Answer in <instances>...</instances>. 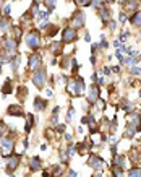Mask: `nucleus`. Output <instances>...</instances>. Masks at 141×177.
Wrapping results in <instances>:
<instances>
[{
	"mask_svg": "<svg viewBox=\"0 0 141 177\" xmlns=\"http://www.w3.org/2000/svg\"><path fill=\"white\" fill-rule=\"evenodd\" d=\"M0 73H2V65H0Z\"/></svg>",
	"mask_w": 141,
	"mask_h": 177,
	"instance_id": "nucleus-60",
	"label": "nucleus"
},
{
	"mask_svg": "<svg viewBox=\"0 0 141 177\" xmlns=\"http://www.w3.org/2000/svg\"><path fill=\"white\" fill-rule=\"evenodd\" d=\"M99 16H101L102 21H109V20H110V10L105 8V7L99 8Z\"/></svg>",
	"mask_w": 141,
	"mask_h": 177,
	"instance_id": "nucleus-26",
	"label": "nucleus"
},
{
	"mask_svg": "<svg viewBox=\"0 0 141 177\" xmlns=\"http://www.w3.org/2000/svg\"><path fill=\"white\" fill-rule=\"evenodd\" d=\"M10 13H12V7L7 5L5 8H3V15H5V16H10Z\"/></svg>",
	"mask_w": 141,
	"mask_h": 177,
	"instance_id": "nucleus-41",
	"label": "nucleus"
},
{
	"mask_svg": "<svg viewBox=\"0 0 141 177\" xmlns=\"http://www.w3.org/2000/svg\"><path fill=\"white\" fill-rule=\"evenodd\" d=\"M68 176H70V177H78V174L75 171H68Z\"/></svg>",
	"mask_w": 141,
	"mask_h": 177,
	"instance_id": "nucleus-50",
	"label": "nucleus"
},
{
	"mask_svg": "<svg viewBox=\"0 0 141 177\" xmlns=\"http://www.w3.org/2000/svg\"><path fill=\"white\" fill-rule=\"evenodd\" d=\"M46 29H47V37H54L58 33V26L57 25H49Z\"/></svg>",
	"mask_w": 141,
	"mask_h": 177,
	"instance_id": "nucleus-30",
	"label": "nucleus"
},
{
	"mask_svg": "<svg viewBox=\"0 0 141 177\" xmlns=\"http://www.w3.org/2000/svg\"><path fill=\"white\" fill-rule=\"evenodd\" d=\"M46 94L47 96H52V89H46Z\"/></svg>",
	"mask_w": 141,
	"mask_h": 177,
	"instance_id": "nucleus-56",
	"label": "nucleus"
},
{
	"mask_svg": "<svg viewBox=\"0 0 141 177\" xmlns=\"http://www.w3.org/2000/svg\"><path fill=\"white\" fill-rule=\"evenodd\" d=\"M113 166H117V167H120V169H125L126 167V158L123 154H115L113 156Z\"/></svg>",
	"mask_w": 141,
	"mask_h": 177,
	"instance_id": "nucleus-17",
	"label": "nucleus"
},
{
	"mask_svg": "<svg viewBox=\"0 0 141 177\" xmlns=\"http://www.w3.org/2000/svg\"><path fill=\"white\" fill-rule=\"evenodd\" d=\"M10 29H12V37L15 41H20L23 37V28L21 26H12Z\"/></svg>",
	"mask_w": 141,
	"mask_h": 177,
	"instance_id": "nucleus-20",
	"label": "nucleus"
},
{
	"mask_svg": "<svg viewBox=\"0 0 141 177\" xmlns=\"http://www.w3.org/2000/svg\"><path fill=\"white\" fill-rule=\"evenodd\" d=\"M21 23L23 25H33V15H31L29 12L26 13V15H23L21 16Z\"/></svg>",
	"mask_w": 141,
	"mask_h": 177,
	"instance_id": "nucleus-32",
	"label": "nucleus"
},
{
	"mask_svg": "<svg viewBox=\"0 0 141 177\" xmlns=\"http://www.w3.org/2000/svg\"><path fill=\"white\" fill-rule=\"evenodd\" d=\"M42 176H44V177H50V174H49L47 171H44V172H42Z\"/></svg>",
	"mask_w": 141,
	"mask_h": 177,
	"instance_id": "nucleus-58",
	"label": "nucleus"
},
{
	"mask_svg": "<svg viewBox=\"0 0 141 177\" xmlns=\"http://www.w3.org/2000/svg\"><path fill=\"white\" fill-rule=\"evenodd\" d=\"M135 60H141V54H140V55H138V57H136V59H135Z\"/></svg>",
	"mask_w": 141,
	"mask_h": 177,
	"instance_id": "nucleus-59",
	"label": "nucleus"
},
{
	"mask_svg": "<svg viewBox=\"0 0 141 177\" xmlns=\"http://www.w3.org/2000/svg\"><path fill=\"white\" fill-rule=\"evenodd\" d=\"M102 73H104V75H109V73H110V68H109V67H104V68H102Z\"/></svg>",
	"mask_w": 141,
	"mask_h": 177,
	"instance_id": "nucleus-46",
	"label": "nucleus"
},
{
	"mask_svg": "<svg viewBox=\"0 0 141 177\" xmlns=\"http://www.w3.org/2000/svg\"><path fill=\"white\" fill-rule=\"evenodd\" d=\"M10 28L12 26H10V20L8 18H0V33L3 34L7 29H10Z\"/></svg>",
	"mask_w": 141,
	"mask_h": 177,
	"instance_id": "nucleus-29",
	"label": "nucleus"
},
{
	"mask_svg": "<svg viewBox=\"0 0 141 177\" xmlns=\"http://www.w3.org/2000/svg\"><path fill=\"white\" fill-rule=\"evenodd\" d=\"M140 130H141L140 127L133 125V124H128V125H126V132H125V135L132 138V137H135V133H136V132H140Z\"/></svg>",
	"mask_w": 141,
	"mask_h": 177,
	"instance_id": "nucleus-25",
	"label": "nucleus"
},
{
	"mask_svg": "<svg viewBox=\"0 0 141 177\" xmlns=\"http://www.w3.org/2000/svg\"><path fill=\"white\" fill-rule=\"evenodd\" d=\"M46 107H47V101L46 99H42V98H34V109L36 110H46Z\"/></svg>",
	"mask_w": 141,
	"mask_h": 177,
	"instance_id": "nucleus-18",
	"label": "nucleus"
},
{
	"mask_svg": "<svg viewBox=\"0 0 141 177\" xmlns=\"http://www.w3.org/2000/svg\"><path fill=\"white\" fill-rule=\"evenodd\" d=\"M37 2H39V0H37Z\"/></svg>",
	"mask_w": 141,
	"mask_h": 177,
	"instance_id": "nucleus-64",
	"label": "nucleus"
},
{
	"mask_svg": "<svg viewBox=\"0 0 141 177\" xmlns=\"http://www.w3.org/2000/svg\"><path fill=\"white\" fill-rule=\"evenodd\" d=\"M75 3L80 7H89L92 3V0H75Z\"/></svg>",
	"mask_w": 141,
	"mask_h": 177,
	"instance_id": "nucleus-36",
	"label": "nucleus"
},
{
	"mask_svg": "<svg viewBox=\"0 0 141 177\" xmlns=\"http://www.w3.org/2000/svg\"><path fill=\"white\" fill-rule=\"evenodd\" d=\"M41 159H39V156H34L33 159L29 161V169H31V172H36V171H39L41 169Z\"/></svg>",
	"mask_w": 141,
	"mask_h": 177,
	"instance_id": "nucleus-19",
	"label": "nucleus"
},
{
	"mask_svg": "<svg viewBox=\"0 0 141 177\" xmlns=\"http://www.w3.org/2000/svg\"><path fill=\"white\" fill-rule=\"evenodd\" d=\"M29 146V141H28V138L26 140H23V148H28Z\"/></svg>",
	"mask_w": 141,
	"mask_h": 177,
	"instance_id": "nucleus-49",
	"label": "nucleus"
},
{
	"mask_svg": "<svg viewBox=\"0 0 141 177\" xmlns=\"http://www.w3.org/2000/svg\"><path fill=\"white\" fill-rule=\"evenodd\" d=\"M123 62H125V64L126 65H128V67H135V64H136V60H135V59H125V60H123Z\"/></svg>",
	"mask_w": 141,
	"mask_h": 177,
	"instance_id": "nucleus-40",
	"label": "nucleus"
},
{
	"mask_svg": "<svg viewBox=\"0 0 141 177\" xmlns=\"http://www.w3.org/2000/svg\"><path fill=\"white\" fill-rule=\"evenodd\" d=\"M73 114H75V110H73V109L68 110V114H67V122H70V120L73 119Z\"/></svg>",
	"mask_w": 141,
	"mask_h": 177,
	"instance_id": "nucleus-42",
	"label": "nucleus"
},
{
	"mask_svg": "<svg viewBox=\"0 0 141 177\" xmlns=\"http://www.w3.org/2000/svg\"><path fill=\"white\" fill-rule=\"evenodd\" d=\"M7 114L10 117H23L25 116V109H23L21 104H12V106L7 107Z\"/></svg>",
	"mask_w": 141,
	"mask_h": 177,
	"instance_id": "nucleus-11",
	"label": "nucleus"
},
{
	"mask_svg": "<svg viewBox=\"0 0 141 177\" xmlns=\"http://www.w3.org/2000/svg\"><path fill=\"white\" fill-rule=\"evenodd\" d=\"M86 23V16L84 13L81 12V10H76V12L73 13V16H71V28H83Z\"/></svg>",
	"mask_w": 141,
	"mask_h": 177,
	"instance_id": "nucleus-10",
	"label": "nucleus"
},
{
	"mask_svg": "<svg viewBox=\"0 0 141 177\" xmlns=\"http://www.w3.org/2000/svg\"><path fill=\"white\" fill-rule=\"evenodd\" d=\"M126 177H141V167H132Z\"/></svg>",
	"mask_w": 141,
	"mask_h": 177,
	"instance_id": "nucleus-31",
	"label": "nucleus"
},
{
	"mask_svg": "<svg viewBox=\"0 0 141 177\" xmlns=\"http://www.w3.org/2000/svg\"><path fill=\"white\" fill-rule=\"evenodd\" d=\"M128 36H130V33H128V31H123V33L120 34V42H125V41L128 39Z\"/></svg>",
	"mask_w": 141,
	"mask_h": 177,
	"instance_id": "nucleus-39",
	"label": "nucleus"
},
{
	"mask_svg": "<svg viewBox=\"0 0 141 177\" xmlns=\"http://www.w3.org/2000/svg\"><path fill=\"white\" fill-rule=\"evenodd\" d=\"M34 127V116L33 114H26V124H25V132L29 133Z\"/></svg>",
	"mask_w": 141,
	"mask_h": 177,
	"instance_id": "nucleus-21",
	"label": "nucleus"
},
{
	"mask_svg": "<svg viewBox=\"0 0 141 177\" xmlns=\"http://www.w3.org/2000/svg\"><path fill=\"white\" fill-rule=\"evenodd\" d=\"M31 80H33L34 86H36L37 89H42L44 85H46V80H47V75H46V70L44 68H39V70H36L31 76Z\"/></svg>",
	"mask_w": 141,
	"mask_h": 177,
	"instance_id": "nucleus-5",
	"label": "nucleus"
},
{
	"mask_svg": "<svg viewBox=\"0 0 141 177\" xmlns=\"http://www.w3.org/2000/svg\"><path fill=\"white\" fill-rule=\"evenodd\" d=\"M91 5H94V7H97V8H99V7H101V2H99V0H92Z\"/></svg>",
	"mask_w": 141,
	"mask_h": 177,
	"instance_id": "nucleus-47",
	"label": "nucleus"
},
{
	"mask_svg": "<svg viewBox=\"0 0 141 177\" xmlns=\"http://www.w3.org/2000/svg\"><path fill=\"white\" fill-rule=\"evenodd\" d=\"M120 21H122V23L126 21V15H125V13H120Z\"/></svg>",
	"mask_w": 141,
	"mask_h": 177,
	"instance_id": "nucleus-45",
	"label": "nucleus"
},
{
	"mask_svg": "<svg viewBox=\"0 0 141 177\" xmlns=\"http://www.w3.org/2000/svg\"><path fill=\"white\" fill-rule=\"evenodd\" d=\"M71 72H73V75H76V72H78V64H76V60L75 59H71Z\"/></svg>",
	"mask_w": 141,
	"mask_h": 177,
	"instance_id": "nucleus-37",
	"label": "nucleus"
},
{
	"mask_svg": "<svg viewBox=\"0 0 141 177\" xmlns=\"http://www.w3.org/2000/svg\"><path fill=\"white\" fill-rule=\"evenodd\" d=\"M113 46H115V47H122V42H120V41H113Z\"/></svg>",
	"mask_w": 141,
	"mask_h": 177,
	"instance_id": "nucleus-52",
	"label": "nucleus"
},
{
	"mask_svg": "<svg viewBox=\"0 0 141 177\" xmlns=\"http://www.w3.org/2000/svg\"><path fill=\"white\" fill-rule=\"evenodd\" d=\"M10 67H12L13 72H16L20 68V55H13L12 59H10Z\"/></svg>",
	"mask_w": 141,
	"mask_h": 177,
	"instance_id": "nucleus-28",
	"label": "nucleus"
},
{
	"mask_svg": "<svg viewBox=\"0 0 141 177\" xmlns=\"http://www.w3.org/2000/svg\"><path fill=\"white\" fill-rule=\"evenodd\" d=\"M2 42H3V50H7L10 55L15 54L16 47H18V41H15L12 36H3Z\"/></svg>",
	"mask_w": 141,
	"mask_h": 177,
	"instance_id": "nucleus-8",
	"label": "nucleus"
},
{
	"mask_svg": "<svg viewBox=\"0 0 141 177\" xmlns=\"http://www.w3.org/2000/svg\"><path fill=\"white\" fill-rule=\"evenodd\" d=\"M91 177H102V174H101V171H97V172H94Z\"/></svg>",
	"mask_w": 141,
	"mask_h": 177,
	"instance_id": "nucleus-53",
	"label": "nucleus"
},
{
	"mask_svg": "<svg viewBox=\"0 0 141 177\" xmlns=\"http://www.w3.org/2000/svg\"><path fill=\"white\" fill-rule=\"evenodd\" d=\"M123 7H125V12L128 15H133L135 12H138L140 0H123Z\"/></svg>",
	"mask_w": 141,
	"mask_h": 177,
	"instance_id": "nucleus-12",
	"label": "nucleus"
},
{
	"mask_svg": "<svg viewBox=\"0 0 141 177\" xmlns=\"http://www.w3.org/2000/svg\"><path fill=\"white\" fill-rule=\"evenodd\" d=\"M91 146H92V143H89V141H81V143L76 145V148H75V150L78 151V154H80V156H84V154H89Z\"/></svg>",
	"mask_w": 141,
	"mask_h": 177,
	"instance_id": "nucleus-15",
	"label": "nucleus"
},
{
	"mask_svg": "<svg viewBox=\"0 0 141 177\" xmlns=\"http://www.w3.org/2000/svg\"><path fill=\"white\" fill-rule=\"evenodd\" d=\"M110 151H112V154H113V156H115V154H117V148H115V145H112Z\"/></svg>",
	"mask_w": 141,
	"mask_h": 177,
	"instance_id": "nucleus-51",
	"label": "nucleus"
},
{
	"mask_svg": "<svg viewBox=\"0 0 141 177\" xmlns=\"http://www.w3.org/2000/svg\"><path fill=\"white\" fill-rule=\"evenodd\" d=\"M78 39V31L71 26H67L62 31V42L63 44H71Z\"/></svg>",
	"mask_w": 141,
	"mask_h": 177,
	"instance_id": "nucleus-6",
	"label": "nucleus"
},
{
	"mask_svg": "<svg viewBox=\"0 0 141 177\" xmlns=\"http://www.w3.org/2000/svg\"><path fill=\"white\" fill-rule=\"evenodd\" d=\"M26 96H28V88H25V86H20V88L16 89V98H18L20 101H25Z\"/></svg>",
	"mask_w": 141,
	"mask_h": 177,
	"instance_id": "nucleus-27",
	"label": "nucleus"
},
{
	"mask_svg": "<svg viewBox=\"0 0 141 177\" xmlns=\"http://www.w3.org/2000/svg\"><path fill=\"white\" fill-rule=\"evenodd\" d=\"M5 133H7V127H5V124L0 120V138L5 137Z\"/></svg>",
	"mask_w": 141,
	"mask_h": 177,
	"instance_id": "nucleus-38",
	"label": "nucleus"
},
{
	"mask_svg": "<svg viewBox=\"0 0 141 177\" xmlns=\"http://www.w3.org/2000/svg\"><path fill=\"white\" fill-rule=\"evenodd\" d=\"M65 140L70 141V140H71V135H70V133H67V135H65Z\"/></svg>",
	"mask_w": 141,
	"mask_h": 177,
	"instance_id": "nucleus-57",
	"label": "nucleus"
},
{
	"mask_svg": "<svg viewBox=\"0 0 141 177\" xmlns=\"http://www.w3.org/2000/svg\"><path fill=\"white\" fill-rule=\"evenodd\" d=\"M62 49H63V42H62V41H54V42L49 46V50H50V54H52L54 57L60 55L62 54Z\"/></svg>",
	"mask_w": 141,
	"mask_h": 177,
	"instance_id": "nucleus-16",
	"label": "nucleus"
},
{
	"mask_svg": "<svg viewBox=\"0 0 141 177\" xmlns=\"http://www.w3.org/2000/svg\"><path fill=\"white\" fill-rule=\"evenodd\" d=\"M88 166H89V167H92L94 171H104V169H107V162H105L101 156L94 154V153H91V154H89Z\"/></svg>",
	"mask_w": 141,
	"mask_h": 177,
	"instance_id": "nucleus-4",
	"label": "nucleus"
},
{
	"mask_svg": "<svg viewBox=\"0 0 141 177\" xmlns=\"http://www.w3.org/2000/svg\"><path fill=\"white\" fill-rule=\"evenodd\" d=\"M2 93H3V96H7V94H12V93H13L12 78H7V81L3 83V86H2Z\"/></svg>",
	"mask_w": 141,
	"mask_h": 177,
	"instance_id": "nucleus-22",
	"label": "nucleus"
},
{
	"mask_svg": "<svg viewBox=\"0 0 141 177\" xmlns=\"http://www.w3.org/2000/svg\"><path fill=\"white\" fill-rule=\"evenodd\" d=\"M67 93L70 96H81L84 93V80L80 75H75L67 81Z\"/></svg>",
	"mask_w": 141,
	"mask_h": 177,
	"instance_id": "nucleus-1",
	"label": "nucleus"
},
{
	"mask_svg": "<svg viewBox=\"0 0 141 177\" xmlns=\"http://www.w3.org/2000/svg\"><path fill=\"white\" fill-rule=\"evenodd\" d=\"M99 96H101V89H99L97 85H91L88 88V93H86V98H88L89 104H96L99 101Z\"/></svg>",
	"mask_w": 141,
	"mask_h": 177,
	"instance_id": "nucleus-9",
	"label": "nucleus"
},
{
	"mask_svg": "<svg viewBox=\"0 0 141 177\" xmlns=\"http://www.w3.org/2000/svg\"><path fill=\"white\" fill-rule=\"evenodd\" d=\"M112 177H123V169L113 166V167H112Z\"/></svg>",
	"mask_w": 141,
	"mask_h": 177,
	"instance_id": "nucleus-34",
	"label": "nucleus"
},
{
	"mask_svg": "<svg viewBox=\"0 0 141 177\" xmlns=\"http://www.w3.org/2000/svg\"><path fill=\"white\" fill-rule=\"evenodd\" d=\"M70 62H71L70 57H63V59H62V62H60V67L63 68V70H67V68L70 67Z\"/></svg>",
	"mask_w": 141,
	"mask_h": 177,
	"instance_id": "nucleus-35",
	"label": "nucleus"
},
{
	"mask_svg": "<svg viewBox=\"0 0 141 177\" xmlns=\"http://www.w3.org/2000/svg\"><path fill=\"white\" fill-rule=\"evenodd\" d=\"M140 96H141V91H140Z\"/></svg>",
	"mask_w": 141,
	"mask_h": 177,
	"instance_id": "nucleus-63",
	"label": "nucleus"
},
{
	"mask_svg": "<svg viewBox=\"0 0 141 177\" xmlns=\"http://www.w3.org/2000/svg\"><path fill=\"white\" fill-rule=\"evenodd\" d=\"M84 39H86V42H91V36H89V33L84 34Z\"/></svg>",
	"mask_w": 141,
	"mask_h": 177,
	"instance_id": "nucleus-48",
	"label": "nucleus"
},
{
	"mask_svg": "<svg viewBox=\"0 0 141 177\" xmlns=\"http://www.w3.org/2000/svg\"><path fill=\"white\" fill-rule=\"evenodd\" d=\"M91 64H92V65H96V55H94V54L91 55Z\"/></svg>",
	"mask_w": 141,
	"mask_h": 177,
	"instance_id": "nucleus-54",
	"label": "nucleus"
},
{
	"mask_svg": "<svg viewBox=\"0 0 141 177\" xmlns=\"http://www.w3.org/2000/svg\"><path fill=\"white\" fill-rule=\"evenodd\" d=\"M130 23L135 25V26H138V28H141V10H140V12H135L132 16H130Z\"/></svg>",
	"mask_w": 141,
	"mask_h": 177,
	"instance_id": "nucleus-23",
	"label": "nucleus"
},
{
	"mask_svg": "<svg viewBox=\"0 0 141 177\" xmlns=\"http://www.w3.org/2000/svg\"><path fill=\"white\" fill-rule=\"evenodd\" d=\"M25 42L29 49H39L41 47V33L37 29H31L29 33H26Z\"/></svg>",
	"mask_w": 141,
	"mask_h": 177,
	"instance_id": "nucleus-3",
	"label": "nucleus"
},
{
	"mask_svg": "<svg viewBox=\"0 0 141 177\" xmlns=\"http://www.w3.org/2000/svg\"><path fill=\"white\" fill-rule=\"evenodd\" d=\"M63 171H65V167H62L60 164H55V166L50 167V174H52V177H60L62 174H63Z\"/></svg>",
	"mask_w": 141,
	"mask_h": 177,
	"instance_id": "nucleus-24",
	"label": "nucleus"
},
{
	"mask_svg": "<svg viewBox=\"0 0 141 177\" xmlns=\"http://www.w3.org/2000/svg\"><path fill=\"white\" fill-rule=\"evenodd\" d=\"M55 2L57 0H44V3H46V7H47V12H50V13L54 12V8H55Z\"/></svg>",
	"mask_w": 141,
	"mask_h": 177,
	"instance_id": "nucleus-33",
	"label": "nucleus"
},
{
	"mask_svg": "<svg viewBox=\"0 0 141 177\" xmlns=\"http://www.w3.org/2000/svg\"><path fill=\"white\" fill-rule=\"evenodd\" d=\"M20 161H21V154H15L12 158V156H10L8 158V164H7V172H12V171H16V169H18V166H20Z\"/></svg>",
	"mask_w": 141,
	"mask_h": 177,
	"instance_id": "nucleus-13",
	"label": "nucleus"
},
{
	"mask_svg": "<svg viewBox=\"0 0 141 177\" xmlns=\"http://www.w3.org/2000/svg\"><path fill=\"white\" fill-rule=\"evenodd\" d=\"M107 2H115V0H107Z\"/></svg>",
	"mask_w": 141,
	"mask_h": 177,
	"instance_id": "nucleus-61",
	"label": "nucleus"
},
{
	"mask_svg": "<svg viewBox=\"0 0 141 177\" xmlns=\"http://www.w3.org/2000/svg\"><path fill=\"white\" fill-rule=\"evenodd\" d=\"M13 150H15V140L12 137H2L0 138V153H2V158L8 159L12 156Z\"/></svg>",
	"mask_w": 141,
	"mask_h": 177,
	"instance_id": "nucleus-2",
	"label": "nucleus"
},
{
	"mask_svg": "<svg viewBox=\"0 0 141 177\" xmlns=\"http://www.w3.org/2000/svg\"><path fill=\"white\" fill-rule=\"evenodd\" d=\"M112 72H115V73H118V72H120V68H118V67H112Z\"/></svg>",
	"mask_w": 141,
	"mask_h": 177,
	"instance_id": "nucleus-55",
	"label": "nucleus"
},
{
	"mask_svg": "<svg viewBox=\"0 0 141 177\" xmlns=\"http://www.w3.org/2000/svg\"><path fill=\"white\" fill-rule=\"evenodd\" d=\"M126 122H128V124H133V125H136V127L141 128V112H140V110H135V112L128 114V117H126Z\"/></svg>",
	"mask_w": 141,
	"mask_h": 177,
	"instance_id": "nucleus-14",
	"label": "nucleus"
},
{
	"mask_svg": "<svg viewBox=\"0 0 141 177\" xmlns=\"http://www.w3.org/2000/svg\"><path fill=\"white\" fill-rule=\"evenodd\" d=\"M10 177H15V176H10Z\"/></svg>",
	"mask_w": 141,
	"mask_h": 177,
	"instance_id": "nucleus-62",
	"label": "nucleus"
},
{
	"mask_svg": "<svg viewBox=\"0 0 141 177\" xmlns=\"http://www.w3.org/2000/svg\"><path fill=\"white\" fill-rule=\"evenodd\" d=\"M115 25H117V23L113 21V20H109V29H110V31L115 29Z\"/></svg>",
	"mask_w": 141,
	"mask_h": 177,
	"instance_id": "nucleus-43",
	"label": "nucleus"
},
{
	"mask_svg": "<svg viewBox=\"0 0 141 177\" xmlns=\"http://www.w3.org/2000/svg\"><path fill=\"white\" fill-rule=\"evenodd\" d=\"M65 128H67V127H65L63 124H62V125H58V127H57V132H58V133H63V132H65Z\"/></svg>",
	"mask_w": 141,
	"mask_h": 177,
	"instance_id": "nucleus-44",
	"label": "nucleus"
},
{
	"mask_svg": "<svg viewBox=\"0 0 141 177\" xmlns=\"http://www.w3.org/2000/svg\"><path fill=\"white\" fill-rule=\"evenodd\" d=\"M41 65H42V55H41L39 52H33L28 57V68L36 72L41 68Z\"/></svg>",
	"mask_w": 141,
	"mask_h": 177,
	"instance_id": "nucleus-7",
	"label": "nucleus"
}]
</instances>
